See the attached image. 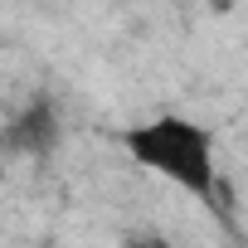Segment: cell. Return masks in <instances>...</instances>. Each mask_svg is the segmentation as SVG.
I'll return each instance as SVG.
<instances>
[{
  "label": "cell",
  "mask_w": 248,
  "mask_h": 248,
  "mask_svg": "<svg viewBox=\"0 0 248 248\" xmlns=\"http://www.w3.org/2000/svg\"><path fill=\"white\" fill-rule=\"evenodd\" d=\"M122 146L132 151L137 166H146L151 175L180 185L185 195H200L209 200L214 185H219V166H214V137L209 127H200L195 117H180V112H156L137 127H127Z\"/></svg>",
  "instance_id": "1"
},
{
  "label": "cell",
  "mask_w": 248,
  "mask_h": 248,
  "mask_svg": "<svg viewBox=\"0 0 248 248\" xmlns=\"http://www.w3.org/2000/svg\"><path fill=\"white\" fill-rule=\"evenodd\" d=\"M0 146H5L10 156H25V161H39L59 146V112L49 102H30L20 107L10 122H5V132H0Z\"/></svg>",
  "instance_id": "2"
},
{
  "label": "cell",
  "mask_w": 248,
  "mask_h": 248,
  "mask_svg": "<svg viewBox=\"0 0 248 248\" xmlns=\"http://www.w3.org/2000/svg\"><path fill=\"white\" fill-rule=\"evenodd\" d=\"M122 248H170V243H166L161 233H132V238L122 243Z\"/></svg>",
  "instance_id": "3"
},
{
  "label": "cell",
  "mask_w": 248,
  "mask_h": 248,
  "mask_svg": "<svg viewBox=\"0 0 248 248\" xmlns=\"http://www.w3.org/2000/svg\"><path fill=\"white\" fill-rule=\"evenodd\" d=\"M233 5H238V0H209V10H214V15H229Z\"/></svg>",
  "instance_id": "4"
}]
</instances>
